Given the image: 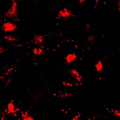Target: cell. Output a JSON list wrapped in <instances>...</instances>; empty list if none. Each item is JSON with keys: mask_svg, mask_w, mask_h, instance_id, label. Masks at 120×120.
<instances>
[{"mask_svg": "<svg viewBox=\"0 0 120 120\" xmlns=\"http://www.w3.org/2000/svg\"><path fill=\"white\" fill-rule=\"evenodd\" d=\"M11 5L8 10L3 15L4 17L15 19L18 15V5L16 0H11Z\"/></svg>", "mask_w": 120, "mask_h": 120, "instance_id": "obj_1", "label": "cell"}, {"mask_svg": "<svg viewBox=\"0 0 120 120\" xmlns=\"http://www.w3.org/2000/svg\"><path fill=\"white\" fill-rule=\"evenodd\" d=\"M45 40V37L43 34L37 35L34 36L32 39L31 42L37 45L43 44Z\"/></svg>", "mask_w": 120, "mask_h": 120, "instance_id": "obj_2", "label": "cell"}, {"mask_svg": "<svg viewBox=\"0 0 120 120\" xmlns=\"http://www.w3.org/2000/svg\"><path fill=\"white\" fill-rule=\"evenodd\" d=\"M2 29L5 32L11 31L16 28V25L12 23L8 22L4 23L2 25Z\"/></svg>", "mask_w": 120, "mask_h": 120, "instance_id": "obj_3", "label": "cell"}, {"mask_svg": "<svg viewBox=\"0 0 120 120\" xmlns=\"http://www.w3.org/2000/svg\"><path fill=\"white\" fill-rule=\"evenodd\" d=\"M32 51L34 54L37 55H44L45 54L44 48L41 46L33 47L32 49Z\"/></svg>", "mask_w": 120, "mask_h": 120, "instance_id": "obj_4", "label": "cell"}, {"mask_svg": "<svg viewBox=\"0 0 120 120\" xmlns=\"http://www.w3.org/2000/svg\"><path fill=\"white\" fill-rule=\"evenodd\" d=\"M76 57L74 53H70L65 56L64 57L65 63L67 64H69L73 62Z\"/></svg>", "mask_w": 120, "mask_h": 120, "instance_id": "obj_5", "label": "cell"}, {"mask_svg": "<svg viewBox=\"0 0 120 120\" xmlns=\"http://www.w3.org/2000/svg\"><path fill=\"white\" fill-rule=\"evenodd\" d=\"M71 15L70 13L66 8H64L63 9L60 10L59 13V15L61 17L67 18L69 16Z\"/></svg>", "mask_w": 120, "mask_h": 120, "instance_id": "obj_6", "label": "cell"}, {"mask_svg": "<svg viewBox=\"0 0 120 120\" xmlns=\"http://www.w3.org/2000/svg\"><path fill=\"white\" fill-rule=\"evenodd\" d=\"M95 66L97 67V70H100L101 69L102 67V64L101 61H99L97 64L95 65Z\"/></svg>", "mask_w": 120, "mask_h": 120, "instance_id": "obj_7", "label": "cell"}, {"mask_svg": "<svg viewBox=\"0 0 120 120\" xmlns=\"http://www.w3.org/2000/svg\"><path fill=\"white\" fill-rule=\"evenodd\" d=\"M82 1H80V3H82Z\"/></svg>", "mask_w": 120, "mask_h": 120, "instance_id": "obj_8", "label": "cell"}, {"mask_svg": "<svg viewBox=\"0 0 120 120\" xmlns=\"http://www.w3.org/2000/svg\"><path fill=\"white\" fill-rule=\"evenodd\" d=\"M96 0V1H97V2H98V0Z\"/></svg>", "mask_w": 120, "mask_h": 120, "instance_id": "obj_9", "label": "cell"}, {"mask_svg": "<svg viewBox=\"0 0 120 120\" xmlns=\"http://www.w3.org/2000/svg\"><path fill=\"white\" fill-rule=\"evenodd\" d=\"M96 8V7H95V8Z\"/></svg>", "mask_w": 120, "mask_h": 120, "instance_id": "obj_10", "label": "cell"}, {"mask_svg": "<svg viewBox=\"0 0 120 120\" xmlns=\"http://www.w3.org/2000/svg\"><path fill=\"white\" fill-rule=\"evenodd\" d=\"M62 110V111H63L64 110Z\"/></svg>", "mask_w": 120, "mask_h": 120, "instance_id": "obj_11", "label": "cell"}]
</instances>
